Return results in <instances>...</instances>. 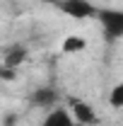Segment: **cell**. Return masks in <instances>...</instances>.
<instances>
[{"label": "cell", "instance_id": "obj_2", "mask_svg": "<svg viewBox=\"0 0 123 126\" xmlns=\"http://www.w3.org/2000/svg\"><path fill=\"white\" fill-rule=\"evenodd\" d=\"M58 7L70 19H97L99 17V7L92 5L89 0H61Z\"/></svg>", "mask_w": 123, "mask_h": 126}, {"label": "cell", "instance_id": "obj_5", "mask_svg": "<svg viewBox=\"0 0 123 126\" xmlns=\"http://www.w3.org/2000/svg\"><path fill=\"white\" fill-rule=\"evenodd\" d=\"M39 126H75V119H73L70 109H65V107H53V109L46 111V116L41 119Z\"/></svg>", "mask_w": 123, "mask_h": 126}, {"label": "cell", "instance_id": "obj_4", "mask_svg": "<svg viewBox=\"0 0 123 126\" xmlns=\"http://www.w3.org/2000/svg\"><path fill=\"white\" fill-rule=\"evenodd\" d=\"M58 92L51 87V85H46V87H36L34 92L29 94V102L31 107H39V109H53V107H58Z\"/></svg>", "mask_w": 123, "mask_h": 126}, {"label": "cell", "instance_id": "obj_1", "mask_svg": "<svg viewBox=\"0 0 123 126\" xmlns=\"http://www.w3.org/2000/svg\"><path fill=\"white\" fill-rule=\"evenodd\" d=\"M97 19H99V24L104 29V36L109 41L123 39V10H118V7H101Z\"/></svg>", "mask_w": 123, "mask_h": 126}, {"label": "cell", "instance_id": "obj_8", "mask_svg": "<svg viewBox=\"0 0 123 126\" xmlns=\"http://www.w3.org/2000/svg\"><path fill=\"white\" fill-rule=\"evenodd\" d=\"M109 107L111 109H123V80L109 90Z\"/></svg>", "mask_w": 123, "mask_h": 126}, {"label": "cell", "instance_id": "obj_6", "mask_svg": "<svg viewBox=\"0 0 123 126\" xmlns=\"http://www.w3.org/2000/svg\"><path fill=\"white\" fill-rule=\"evenodd\" d=\"M87 48V39L80 36V34H68L61 44V51L63 53H82Z\"/></svg>", "mask_w": 123, "mask_h": 126}, {"label": "cell", "instance_id": "obj_3", "mask_svg": "<svg viewBox=\"0 0 123 126\" xmlns=\"http://www.w3.org/2000/svg\"><path fill=\"white\" fill-rule=\"evenodd\" d=\"M70 114H73L75 124H80V126H97L99 124V114L85 99H70Z\"/></svg>", "mask_w": 123, "mask_h": 126}, {"label": "cell", "instance_id": "obj_7", "mask_svg": "<svg viewBox=\"0 0 123 126\" xmlns=\"http://www.w3.org/2000/svg\"><path fill=\"white\" fill-rule=\"evenodd\" d=\"M24 58H27V48H24V46H15L12 51H10V53H7V56H5L2 65L15 70L17 65H22V63H24Z\"/></svg>", "mask_w": 123, "mask_h": 126}]
</instances>
